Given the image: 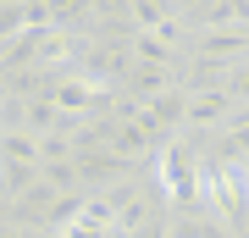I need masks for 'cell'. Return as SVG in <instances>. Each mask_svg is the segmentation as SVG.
<instances>
[{"label":"cell","mask_w":249,"mask_h":238,"mask_svg":"<svg viewBox=\"0 0 249 238\" xmlns=\"http://www.w3.org/2000/svg\"><path fill=\"white\" fill-rule=\"evenodd\" d=\"M178 111H183L178 94H155V100H144V106H133V122L155 139V133H166L172 122H178Z\"/></svg>","instance_id":"7a4b0ae2"},{"label":"cell","mask_w":249,"mask_h":238,"mask_svg":"<svg viewBox=\"0 0 249 238\" xmlns=\"http://www.w3.org/2000/svg\"><path fill=\"white\" fill-rule=\"evenodd\" d=\"M160 183H166V194H172V200H183V205L199 194L194 161H188V150H183V144H166V150H160Z\"/></svg>","instance_id":"6da1fadb"},{"label":"cell","mask_w":249,"mask_h":238,"mask_svg":"<svg viewBox=\"0 0 249 238\" xmlns=\"http://www.w3.org/2000/svg\"><path fill=\"white\" fill-rule=\"evenodd\" d=\"M222 106H227V94H199L188 106V122H211V116H222Z\"/></svg>","instance_id":"3957f363"}]
</instances>
